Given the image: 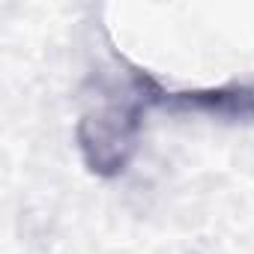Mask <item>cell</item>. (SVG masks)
Returning <instances> with one entry per match:
<instances>
[{
  "label": "cell",
  "instance_id": "1",
  "mask_svg": "<svg viewBox=\"0 0 254 254\" xmlns=\"http://www.w3.org/2000/svg\"><path fill=\"white\" fill-rule=\"evenodd\" d=\"M141 126V99L129 105H105L81 123V150L87 165L99 174L123 171L135 147V135Z\"/></svg>",
  "mask_w": 254,
  "mask_h": 254
},
{
  "label": "cell",
  "instance_id": "2",
  "mask_svg": "<svg viewBox=\"0 0 254 254\" xmlns=\"http://www.w3.org/2000/svg\"><path fill=\"white\" fill-rule=\"evenodd\" d=\"M177 108L209 111L221 117H254V87H224V90H194L171 96Z\"/></svg>",
  "mask_w": 254,
  "mask_h": 254
}]
</instances>
